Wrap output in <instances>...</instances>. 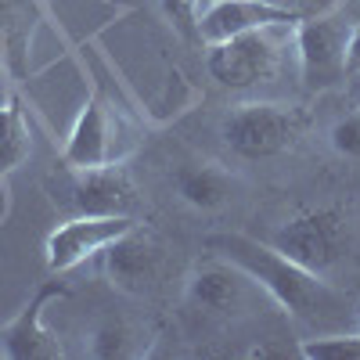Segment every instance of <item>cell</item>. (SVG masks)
Returning <instances> with one entry per match:
<instances>
[{
  "label": "cell",
  "instance_id": "obj_18",
  "mask_svg": "<svg viewBox=\"0 0 360 360\" xmlns=\"http://www.w3.org/2000/svg\"><path fill=\"white\" fill-rule=\"evenodd\" d=\"M328 137H332V148H335L342 159H356L360 162V112L342 115Z\"/></svg>",
  "mask_w": 360,
  "mask_h": 360
},
{
  "label": "cell",
  "instance_id": "obj_17",
  "mask_svg": "<svg viewBox=\"0 0 360 360\" xmlns=\"http://www.w3.org/2000/svg\"><path fill=\"white\" fill-rule=\"evenodd\" d=\"M159 8L166 15V22L173 25V33L188 44H202L198 40V18H202V0H159Z\"/></svg>",
  "mask_w": 360,
  "mask_h": 360
},
{
  "label": "cell",
  "instance_id": "obj_13",
  "mask_svg": "<svg viewBox=\"0 0 360 360\" xmlns=\"http://www.w3.org/2000/svg\"><path fill=\"white\" fill-rule=\"evenodd\" d=\"M173 188L184 205L198 209V213H217L234 198L238 180L217 162H195L173 173Z\"/></svg>",
  "mask_w": 360,
  "mask_h": 360
},
{
  "label": "cell",
  "instance_id": "obj_14",
  "mask_svg": "<svg viewBox=\"0 0 360 360\" xmlns=\"http://www.w3.org/2000/svg\"><path fill=\"white\" fill-rule=\"evenodd\" d=\"M29 152H33V137H29L25 108L11 94L0 101V180L8 173H15L29 159Z\"/></svg>",
  "mask_w": 360,
  "mask_h": 360
},
{
  "label": "cell",
  "instance_id": "obj_1",
  "mask_svg": "<svg viewBox=\"0 0 360 360\" xmlns=\"http://www.w3.org/2000/svg\"><path fill=\"white\" fill-rule=\"evenodd\" d=\"M205 249L220 259H231L242 274H249L256 288H263L295 321L321 324L335 321L346 310V299L324 281V274H314L303 263L288 259L270 242H259L249 234H213L205 238Z\"/></svg>",
  "mask_w": 360,
  "mask_h": 360
},
{
  "label": "cell",
  "instance_id": "obj_16",
  "mask_svg": "<svg viewBox=\"0 0 360 360\" xmlns=\"http://www.w3.org/2000/svg\"><path fill=\"white\" fill-rule=\"evenodd\" d=\"M134 332L123 321H105L94 335H90V356H101V360H115V356H134Z\"/></svg>",
  "mask_w": 360,
  "mask_h": 360
},
{
  "label": "cell",
  "instance_id": "obj_19",
  "mask_svg": "<svg viewBox=\"0 0 360 360\" xmlns=\"http://www.w3.org/2000/svg\"><path fill=\"white\" fill-rule=\"evenodd\" d=\"M346 69H349V76H356V72H360V22L349 29V44H346Z\"/></svg>",
  "mask_w": 360,
  "mask_h": 360
},
{
  "label": "cell",
  "instance_id": "obj_11",
  "mask_svg": "<svg viewBox=\"0 0 360 360\" xmlns=\"http://www.w3.org/2000/svg\"><path fill=\"white\" fill-rule=\"evenodd\" d=\"M252 288L256 285L249 281V274H242L231 259H220V256L195 266L188 278V299L202 314H213V317H231L238 310H245Z\"/></svg>",
  "mask_w": 360,
  "mask_h": 360
},
{
  "label": "cell",
  "instance_id": "obj_9",
  "mask_svg": "<svg viewBox=\"0 0 360 360\" xmlns=\"http://www.w3.org/2000/svg\"><path fill=\"white\" fill-rule=\"evenodd\" d=\"M307 15L299 8L288 4H274V0H213L202 18H198V40L220 44L231 37L252 33V29H266V25H295L303 22Z\"/></svg>",
  "mask_w": 360,
  "mask_h": 360
},
{
  "label": "cell",
  "instance_id": "obj_12",
  "mask_svg": "<svg viewBox=\"0 0 360 360\" xmlns=\"http://www.w3.org/2000/svg\"><path fill=\"white\" fill-rule=\"evenodd\" d=\"M62 162L69 169H90V166L112 162V119L101 101H86L76 112L72 130L62 148Z\"/></svg>",
  "mask_w": 360,
  "mask_h": 360
},
{
  "label": "cell",
  "instance_id": "obj_20",
  "mask_svg": "<svg viewBox=\"0 0 360 360\" xmlns=\"http://www.w3.org/2000/svg\"><path fill=\"white\" fill-rule=\"evenodd\" d=\"M11 18H15V8L8 4V0H0V51H4V44H8V33H11Z\"/></svg>",
  "mask_w": 360,
  "mask_h": 360
},
{
  "label": "cell",
  "instance_id": "obj_6",
  "mask_svg": "<svg viewBox=\"0 0 360 360\" xmlns=\"http://www.w3.org/2000/svg\"><path fill=\"white\" fill-rule=\"evenodd\" d=\"M130 227H137V217H72L47 234V266L54 274H69L83 259L105 252Z\"/></svg>",
  "mask_w": 360,
  "mask_h": 360
},
{
  "label": "cell",
  "instance_id": "obj_3",
  "mask_svg": "<svg viewBox=\"0 0 360 360\" xmlns=\"http://www.w3.org/2000/svg\"><path fill=\"white\" fill-rule=\"evenodd\" d=\"M270 245L314 274H328L349 249V217L339 205L303 209L270 234Z\"/></svg>",
  "mask_w": 360,
  "mask_h": 360
},
{
  "label": "cell",
  "instance_id": "obj_10",
  "mask_svg": "<svg viewBox=\"0 0 360 360\" xmlns=\"http://www.w3.org/2000/svg\"><path fill=\"white\" fill-rule=\"evenodd\" d=\"M159 266H162V249L141 224L105 249V278L112 288L127 295H144L159 281Z\"/></svg>",
  "mask_w": 360,
  "mask_h": 360
},
{
  "label": "cell",
  "instance_id": "obj_4",
  "mask_svg": "<svg viewBox=\"0 0 360 360\" xmlns=\"http://www.w3.org/2000/svg\"><path fill=\"white\" fill-rule=\"evenodd\" d=\"M349 22L339 15H307L295 22V58L303 86L321 94L346 83V44H349Z\"/></svg>",
  "mask_w": 360,
  "mask_h": 360
},
{
  "label": "cell",
  "instance_id": "obj_7",
  "mask_svg": "<svg viewBox=\"0 0 360 360\" xmlns=\"http://www.w3.org/2000/svg\"><path fill=\"white\" fill-rule=\"evenodd\" d=\"M69 202L76 209V217H134L141 205L130 173L119 162L72 169Z\"/></svg>",
  "mask_w": 360,
  "mask_h": 360
},
{
  "label": "cell",
  "instance_id": "obj_15",
  "mask_svg": "<svg viewBox=\"0 0 360 360\" xmlns=\"http://www.w3.org/2000/svg\"><path fill=\"white\" fill-rule=\"evenodd\" d=\"M303 360H360V332H332L299 342Z\"/></svg>",
  "mask_w": 360,
  "mask_h": 360
},
{
  "label": "cell",
  "instance_id": "obj_2",
  "mask_svg": "<svg viewBox=\"0 0 360 360\" xmlns=\"http://www.w3.org/2000/svg\"><path fill=\"white\" fill-rule=\"evenodd\" d=\"M307 130V115L295 105H278V101H252L238 105L224 119V141L234 155L242 159H278L292 152L295 141Z\"/></svg>",
  "mask_w": 360,
  "mask_h": 360
},
{
  "label": "cell",
  "instance_id": "obj_21",
  "mask_svg": "<svg viewBox=\"0 0 360 360\" xmlns=\"http://www.w3.org/2000/svg\"><path fill=\"white\" fill-rule=\"evenodd\" d=\"M353 314H356V324H360V303H356V310H353Z\"/></svg>",
  "mask_w": 360,
  "mask_h": 360
},
{
  "label": "cell",
  "instance_id": "obj_8",
  "mask_svg": "<svg viewBox=\"0 0 360 360\" xmlns=\"http://www.w3.org/2000/svg\"><path fill=\"white\" fill-rule=\"evenodd\" d=\"M65 295H69L65 281H44L33 292V299L18 310V317H11L8 328L0 332V356H8V360H58L62 356L58 339L44 328V310L54 299H65Z\"/></svg>",
  "mask_w": 360,
  "mask_h": 360
},
{
  "label": "cell",
  "instance_id": "obj_5",
  "mask_svg": "<svg viewBox=\"0 0 360 360\" xmlns=\"http://www.w3.org/2000/svg\"><path fill=\"white\" fill-rule=\"evenodd\" d=\"M274 29H281V25L252 29V33L209 44L205 72L227 90H249V86L270 83L281 65V44L274 40Z\"/></svg>",
  "mask_w": 360,
  "mask_h": 360
}]
</instances>
